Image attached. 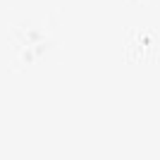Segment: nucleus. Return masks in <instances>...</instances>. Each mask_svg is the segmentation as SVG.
<instances>
[]
</instances>
